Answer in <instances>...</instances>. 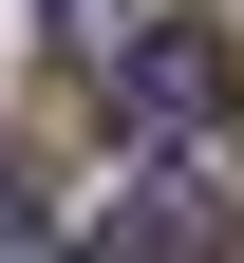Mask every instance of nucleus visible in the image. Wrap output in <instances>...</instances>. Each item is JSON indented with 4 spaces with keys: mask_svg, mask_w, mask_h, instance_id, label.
Masks as SVG:
<instances>
[{
    "mask_svg": "<svg viewBox=\"0 0 244 263\" xmlns=\"http://www.w3.org/2000/svg\"><path fill=\"white\" fill-rule=\"evenodd\" d=\"M0 263H76V245L38 226V188H0Z\"/></svg>",
    "mask_w": 244,
    "mask_h": 263,
    "instance_id": "nucleus-3",
    "label": "nucleus"
},
{
    "mask_svg": "<svg viewBox=\"0 0 244 263\" xmlns=\"http://www.w3.org/2000/svg\"><path fill=\"white\" fill-rule=\"evenodd\" d=\"M113 94H132V132H207V113H226V38H207V19H169V38L113 57Z\"/></svg>",
    "mask_w": 244,
    "mask_h": 263,
    "instance_id": "nucleus-1",
    "label": "nucleus"
},
{
    "mask_svg": "<svg viewBox=\"0 0 244 263\" xmlns=\"http://www.w3.org/2000/svg\"><path fill=\"white\" fill-rule=\"evenodd\" d=\"M94 263H226V207H207L188 170H151L113 226H94Z\"/></svg>",
    "mask_w": 244,
    "mask_h": 263,
    "instance_id": "nucleus-2",
    "label": "nucleus"
}]
</instances>
